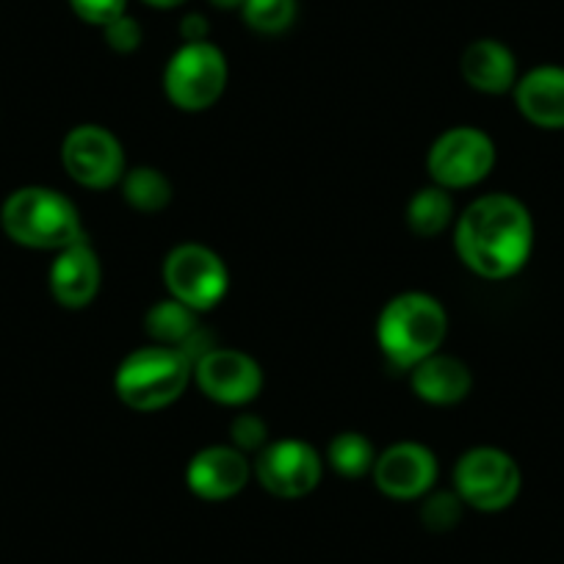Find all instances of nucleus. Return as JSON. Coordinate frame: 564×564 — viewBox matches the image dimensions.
<instances>
[{
	"mask_svg": "<svg viewBox=\"0 0 564 564\" xmlns=\"http://www.w3.org/2000/svg\"><path fill=\"white\" fill-rule=\"evenodd\" d=\"M459 260L485 280L518 274L534 247L531 214L509 194H487L463 210L454 232Z\"/></svg>",
	"mask_w": 564,
	"mask_h": 564,
	"instance_id": "nucleus-1",
	"label": "nucleus"
},
{
	"mask_svg": "<svg viewBox=\"0 0 564 564\" xmlns=\"http://www.w3.org/2000/svg\"><path fill=\"white\" fill-rule=\"evenodd\" d=\"M446 329L448 316L441 302L430 294L410 291L390 300L379 313L377 340L390 366L410 371L441 349Z\"/></svg>",
	"mask_w": 564,
	"mask_h": 564,
	"instance_id": "nucleus-2",
	"label": "nucleus"
},
{
	"mask_svg": "<svg viewBox=\"0 0 564 564\" xmlns=\"http://www.w3.org/2000/svg\"><path fill=\"white\" fill-rule=\"evenodd\" d=\"M192 373V360L175 346H141L119 362L113 390L130 410L155 412L181 399Z\"/></svg>",
	"mask_w": 564,
	"mask_h": 564,
	"instance_id": "nucleus-3",
	"label": "nucleus"
},
{
	"mask_svg": "<svg viewBox=\"0 0 564 564\" xmlns=\"http://www.w3.org/2000/svg\"><path fill=\"white\" fill-rule=\"evenodd\" d=\"M3 230L14 243L31 249H62L84 241L75 205L53 188L29 186L14 192L0 210Z\"/></svg>",
	"mask_w": 564,
	"mask_h": 564,
	"instance_id": "nucleus-4",
	"label": "nucleus"
},
{
	"mask_svg": "<svg viewBox=\"0 0 564 564\" xmlns=\"http://www.w3.org/2000/svg\"><path fill=\"white\" fill-rule=\"evenodd\" d=\"M227 86L225 53L210 42H186L164 69V91L181 111L216 106Z\"/></svg>",
	"mask_w": 564,
	"mask_h": 564,
	"instance_id": "nucleus-5",
	"label": "nucleus"
},
{
	"mask_svg": "<svg viewBox=\"0 0 564 564\" xmlns=\"http://www.w3.org/2000/svg\"><path fill=\"white\" fill-rule=\"evenodd\" d=\"M164 285L172 300L203 313L225 300L230 274L214 249L203 243H181L164 260Z\"/></svg>",
	"mask_w": 564,
	"mask_h": 564,
	"instance_id": "nucleus-6",
	"label": "nucleus"
},
{
	"mask_svg": "<svg viewBox=\"0 0 564 564\" xmlns=\"http://www.w3.org/2000/svg\"><path fill=\"white\" fill-rule=\"evenodd\" d=\"M454 487L468 507L481 512H501L518 498L520 468L501 448H470L454 468Z\"/></svg>",
	"mask_w": 564,
	"mask_h": 564,
	"instance_id": "nucleus-7",
	"label": "nucleus"
},
{
	"mask_svg": "<svg viewBox=\"0 0 564 564\" xmlns=\"http://www.w3.org/2000/svg\"><path fill=\"white\" fill-rule=\"evenodd\" d=\"M496 166V144L479 128H452L432 144L426 170L435 186L470 188L485 181Z\"/></svg>",
	"mask_w": 564,
	"mask_h": 564,
	"instance_id": "nucleus-8",
	"label": "nucleus"
},
{
	"mask_svg": "<svg viewBox=\"0 0 564 564\" xmlns=\"http://www.w3.org/2000/svg\"><path fill=\"white\" fill-rule=\"evenodd\" d=\"M62 164L86 188H111L122 181L124 153L117 135L100 124H78L62 144Z\"/></svg>",
	"mask_w": 564,
	"mask_h": 564,
	"instance_id": "nucleus-9",
	"label": "nucleus"
},
{
	"mask_svg": "<svg viewBox=\"0 0 564 564\" xmlns=\"http://www.w3.org/2000/svg\"><path fill=\"white\" fill-rule=\"evenodd\" d=\"M322 457L311 443L276 441L265 443L254 459L258 481L276 498H302L322 481Z\"/></svg>",
	"mask_w": 564,
	"mask_h": 564,
	"instance_id": "nucleus-10",
	"label": "nucleus"
},
{
	"mask_svg": "<svg viewBox=\"0 0 564 564\" xmlns=\"http://www.w3.org/2000/svg\"><path fill=\"white\" fill-rule=\"evenodd\" d=\"M194 379L210 401L225 406L249 404L263 390L260 366L238 349H210L194 366Z\"/></svg>",
	"mask_w": 564,
	"mask_h": 564,
	"instance_id": "nucleus-11",
	"label": "nucleus"
},
{
	"mask_svg": "<svg viewBox=\"0 0 564 564\" xmlns=\"http://www.w3.org/2000/svg\"><path fill=\"white\" fill-rule=\"evenodd\" d=\"M371 474L384 496L395 501H412L432 490L437 479V459L421 443H395L379 454Z\"/></svg>",
	"mask_w": 564,
	"mask_h": 564,
	"instance_id": "nucleus-12",
	"label": "nucleus"
},
{
	"mask_svg": "<svg viewBox=\"0 0 564 564\" xmlns=\"http://www.w3.org/2000/svg\"><path fill=\"white\" fill-rule=\"evenodd\" d=\"M249 468L243 452L230 446H210L194 454L186 468V485L203 501H227L247 487Z\"/></svg>",
	"mask_w": 564,
	"mask_h": 564,
	"instance_id": "nucleus-13",
	"label": "nucleus"
},
{
	"mask_svg": "<svg viewBox=\"0 0 564 564\" xmlns=\"http://www.w3.org/2000/svg\"><path fill=\"white\" fill-rule=\"evenodd\" d=\"M100 276L102 269L95 249L86 241L73 243V247L62 249L51 265L53 300L69 311H80V307L91 305L100 291Z\"/></svg>",
	"mask_w": 564,
	"mask_h": 564,
	"instance_id": "nucleus-14",
	"label": "nucleus"
},
{
	"mask_svg": "<svg viewBox=\"0 0 564 564\" xmlns=\"http://www.w3.org/2000/svg\"><path fill=\"white\" fill-rule=\"evenodd\" d=\"M518 111L545 130L564 128V67H534L514 84Z\"/></svg>",
	"mask_w": 564,
	"mask_h": 564,
	"instance_id": "nucleus-15",
	"label": "nucleus"
},
{
	"mask_svg": "<svg viewBox=\"0 0 564 564\" xmlns=\"http://www.w3.org/2000/svg\"><path fill=\"white\" fill-rule=\"evenodd\" d=\"M463 78L470 89L485 91V95H503L518 84V62L512 51L498 40H476L465 47Z\"/></svg>",
	"mask_w": 564,
	"mask_h": 564,
	"instance_id": "nucleus-16",
	"label": "nucleus"
},
{
	"mask_svg": "<svg viewBox=\"0 0 564 564\" xmlns=\"http://www.w3.org/2000/svg\"><path fill=\"white\" fill-rule=\"evenodd\" d=\"M410 382L417 399L437 406H448L457 404L470 393L474 379H470L468 366L463 360L435 351V355L410 368Z\"/></svg>",
	"mask_w": 564,
	"mask_h": 564,
	"instance_id": "nucleus-17",
	"label": "nucleus"
},
{
	"mask_svg": "<svg viewBox=\"0 0 564 564\" xmlns=\"http://www.w3.org/2000/svg\"><path fill=\"white\" fill-rule=\"evenodd\" d=\"M144 327L148 333L153 335L155 344L161 346H175L181 349L188 338L199 333V322H197V311H192L188 305L177 300H164L155 302L153 307L144 316Z\"/></svg>",
	"mask_w": 564,
	"mask_h": 564,
	"instance_id": "nucleus-18",
	"label": "nucleus"
},
{
	"mask_svg": "<svg viewBox=\"0 0 564 564\" xmlns=\"http://www.w3.org/2000/svg\"><path fill=\"white\" fill-rule=\"evenodd\" d=\"M122 194L130 208L141 214H159L172 203V183L153 166H135L122 175Z\"/></svg>",
	"mask_w": 564,
	"mask_h": 564,
	"instance_id": "nucleus-19",
	"label": "nucleus"
},
{
	"mask_svg": "<svg viewBox=\"0 0 564 564\" xmlns=\"http://www.w3.org/2000/svg\"><path fill=\"white\" fill-rule=\"evenodd\" d=\"M454 219V199L446 188L430 186L421 188L406 205V225L415 236L432 238L448 227Z\"/></svg>",
	"mask_w": 564,
	"mask_h": 564,
	"instance_id": "nucleus-20",
	"label": "nucleus"
},
{
	"mask_svg": "<svg viewBox=\"0 0 564 564\" xmlns=\"http://www.w3.org/2000/svg\"><path fill=\"white\" fill-rule=\"evenodd\" d=\"M327 463L344 479H362L377 465V452H373V443L360 432H340L329 443Z\"/></svg>",
	"mask_w": 564,
	"mask_h": 564,
	"instance_id": "nucleus-21",
	"label": "nucleus"
},
{
	"mask_svg": "<svg viewBox=\"0 0 564 564\" xmlns=\"http://www.w3.org/2000/svg\"><path fill=\"white\" fill-rule=\"evenodd\" d=\"M243 20L252 31L265 36L289 31L296 20V0H243Z\"/></svg>",
	"mask_w": 564,
	"mask_h": 564,
	"instance_id": "nucleus-22",
	"label": "nucleus"
},
{
	"mask_svg": "<svg viewBox=\"0 0 564 564\" xmlns=\"http://www.w3.org/2000/svg\"><path fill=\"white\" fill-rule=\"evenodd\" d=\"M423 523L432 531H446L463 518V498L457 492H435L423 503Z\"/></svg>",
	"mask_w": 564,
	"mask_h": 564,
	"instance_id": "nucleus-23",
	"label": "nucleus"
},
{
	"mask_svg": "<svg viewBox=\"0 0 564 564\" xmlns=\"http://www.w3.org/2000/svg\"><path fill=\"white\" fill-rule=\"evenodd\" d=\"M230 437L238 452H260L269 443V426L258 415H238L230 423Z\"/></svg>",
	"mask_w": 564,
	"mask_h": 564,
	"instance_id": "nucleus-24",
	"label": "nucleus"
},
{
	"mask_svg": "<svg viewBox=\"0 0 564 564\" xmlns=\"http://www.w3.org/2000/svg\"><path fill=\"white\" fill-rule=\"evenodd\" d=\"M69 7H73V12L78 14L84 23L106 29L108 23L122 18L128 0H69Z\"/></svg>",
	"mask_w": 564,
	"mask_h": 564,
	"instance_id": "nucleus-25",
	"label": "nucleus"
},
{
	"mask_svg": "<svg viewBox=\"0 0 564 564\" xmlns=\"http://www.w3.org/2000/svg\"><path fill=\"white\" fill-rule=\"evenodd\" d=\"M102 34H106V45L117 53H133L141 45V25L128 14L108 23Z\"/></svg>",
	"mask_w": 564,
	"mask_h": 564,
	"instance_id": "nucleus-26",
	"label": "nucleus"
},
{
	"mask_svg": "<svg viewBox=\"0 0 564 564\" xmlns=\"http://www.w3.org/2000/svg\"><path fill=\"white\" fill-rule=\"evenodd\" d=\"M181 36L186 42H205V36H208V20L203 14H188L181 23Z\"/></svg>",
	"mask_w": 564,
	"mask_h": 564,
	"instance_id": "nucleus-27",
	"label": "nucleus"
},
{
	"mask_svg": "<svg viewBox=\"0 0 564 564\" xmlns=\"http://www.w3.org/2000/svg\"><path fill=\"white\" fill-rule=\"evenodd\" d=\"M216 9H225V12H230V9H241L243 0H210Z\"/></svg>",
	"mask_w": 564,
	"mask_h": 564,
	"instance_id": "nucleus-28",
	"label": "nucleus"
},
{
	"mask_svg": "<svg viewBox=\"0 0 564 564\" xmlns=\"http://www.w3.org/2000/svg\"><path fill=\"white\" fill-rule=\"evenodd\" d=\"M144 3H150V7H155V9H172V7H181V3H186V0H144Z\"/></svg>",
	"mask_w": 564,
	"mask_h": 564,
	"instance_id": "nucleus-29",
	"label": "nucleus"
}]
</instances>
